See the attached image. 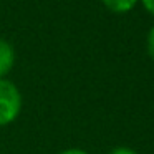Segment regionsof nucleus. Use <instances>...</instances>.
I'll return each mask as SVG.
<instances>
[{
	"instance_id": "5",
	"label": "nucleus",
	"mask_w": 154,
	"mask_h": 154,
	"mask_svg": "<svg viewBox=\"0 0 154 154\" xmlns=\"http://www.w3.org/2000/svg\"><path fill=\"white\" fill-rule=\"evenodd\" d=\"M109 154H137L136 151H133L131 147H124V146H119V147H114Z\"/></svg>"
},
{
	"instance_id": "4",
	"label": "nucleus",
	"mask_w": 154,
	"mask_h": 154,
	"mask_svg": "<svg viewBox=\"0 0 154 154\" xmlns=\"http://www.w3.org/2000/svg\"><path fill=\"white\" fill-rule=\"evenodd\" d=\"M147 53H149V57L154 60V27L149 30V33H147Z\"/></svg>"
},
{
	"instance_id": "1",
	"label": "nucleus",
	"mask_w": 154,
	"mask_h": 154,
	"mask_svg": "<svg viewBox=\"0 0 154 154\" xmlns=\"http://www.w3.org/2000/svg\"><path fill=\"white\" fill-rule=\"evenodd\" d=\"M22 109V94L12 81L0 78V128L14 123Z\"/></svg>"
},
{
	"instance_id": "3",
	"label": "nucleus",
	"mask_w": 154,
	"mask_h": 154,
	"mask_svg": "<svg viewBox=\"0 0 154 154\" xmlns=\"http://www.w3.org/2000/svg\"><path fill=\"white\" fill-rule=\"evenodd\" d=\"M136 2L137 0H103V4L109 10L118 12V14H124V12L131 10L136 5Z\"/></svg>"
},
{
	"instance_id": "6",
	"label": "nucleus",
	"mask_w": 154,
	"mask_h": 154,
	"mask_svg": "<svg viewBox=\"0 0 154 154\" xmlns=\"http://www.w3.org/2000/svg\"><path fill=\"white\" fill-rule=\"evenodd\" d=\"M58 154H88V152L83 151V149H78V147H71V149H65V151H61V152H58Z\"/></svg>"
},
{
	"instance_id": "2",
	"label": "nucleus",
	"mask_w": 154,
	"mask_h": 154,
	"mask_svg": "<svg viewBox=\"0 0 154 154\" xmlns=\"http://www.w3.org/2000/svg\"><path fill=\"white\" fill-rule=\"evenodd\" d=\"M15 61V51L8 42L0 38V78H4L12 70Z\"/></svg>"
},
{
	"instance_id": "7",
	"label": "nucleus",
	"mask_w": 154,
	"mask_h": 154,
	"mask_svg": "<svg viewBox=\"0 0 154 154\" xmlns=\"http://www.w3.org/2000/svg\"><path fill=\"white\" fill-rule=\"evenodd\" d=\"M143 5L146 7V10H149L154 15V0H143Z\"/></svg>"
}]
</instances>
